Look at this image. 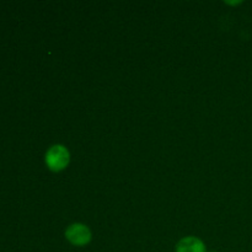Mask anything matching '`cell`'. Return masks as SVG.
<instances>
[{
	"label": "cell",
	"mask_w": 252,
	"mask_h": 252,
	"mask_svg": "<svg viewBox=\"0 0 252 252\" xmlns=\"http://www.w3.org/2000/svg\"><path fill=\"white\" fill-rule=\"evenodd\" d=\"M70 161L68 149L63 145H53L46 154V165L51 171L58 172L65 169Z\"/></svg>",
	"instance_id": "obj_1"
},
{
	"label": "cell",
	"mask_w": 252,
	"mask_h": 252,
	"mask_svg": "<svg viewBox=\"0 0 252 252\" xmlns=\"http://www.w3.org/2000/svg\"><path fill=\"white\" fill-rule=\"evenodd\" d=\"M65 238L71 245L85 246L91 241V231L84 224L75 223L68 226L65 230Z\"/></svg>",
	"instance_id": "obj_2"
},
{
	"label": "cell",
	"mask_w": 252,
	"mask_h": 252,
	"mask_svg": "<svg viewBox=\"0 0 252 252\" xmlns=\"http://www.w3.org/2000/svg\"><path fill=\"white\" fill-rule=\"evenodd\" d=\"M176 252H206V245L194 236H187L177 243Z\"/></svg>",
	"instance_id": "obj_3"
},
{
	"label": "cell",
	"mask_w": 252,
	"mask_h": 252,
	"mask_svg": "<svg viewBox=\"0 0 252 252\" xmlns=\"http://www.w3.org/2000/svg\"><path fill=\"white\" fill-rule=\"evenodd\" d=\"M212 252H216V251H212Z\"/></svg>",
	"instance_id": "obj_4"
}]
</instances>
